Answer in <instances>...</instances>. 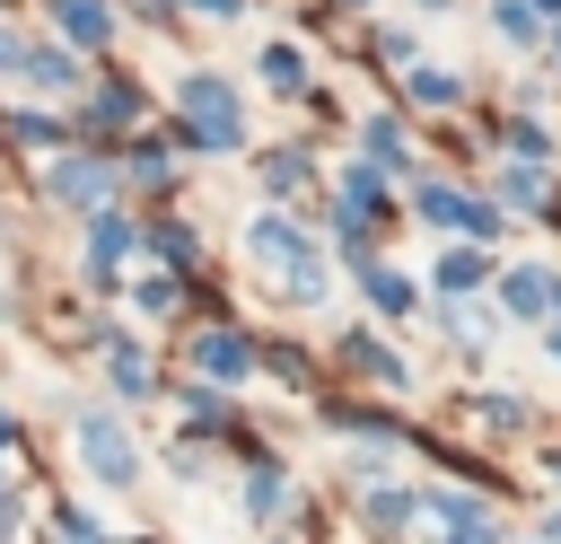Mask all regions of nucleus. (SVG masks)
Here are the masks:
<instances>
[{"label":"nucleus","mask_w":561,"mask_h":544,"mask_svg":"<svg viewBox=\"0 0 561 544\" xmlns=\"http://www.w3.org/2000/svg\"><path fill=\"white\" fill-rule=\"evenodd\" d=\"M184 140L193 149H237L245 140V114H237V88L228 79H184Z\"/></svg>","instance_id":"obj_2"},{"label":"nucleus","mask_w":561,"mask_h":544,"mask_svg":"<svg viewBox=\"0 0 561 544\" xmlns=\"http://www.w3.org/2000/svg\"><path fill=\"white\" fill-rule=\"evenodd\" d=\"M245 246H254V263H272V272H280V290H289V298H324V263H316V246H307V228H298V219H272V211H263Z\"/></svg>","instance_id":"obj_1"},{"label":"nucleus","mask_w":561,"mask_h":544,"mask_svg":"<svg viewBox=\"0 0 561 544\" xmlns=\"http://www.w3.org/2000/svg\"><path fill=\"white\" fill-rule=\"evenodd\" d=\"M438 290H447V298H473V290H482V254H473V246H456V254L438 263Z\"/></svg>","instance_id":"obj_17"},{"label":"nucleus","mask_w":561,"mask_h":544,"mask_svg":"<svg viewBox=\"0 0 561 544\" xmlns=\"http://www.w3.org/2000/svg\"><path fill=\"white\" fill-rule=\"evenodd\" d=\"M543 544H561V518H543Z\"/></svg>","instance_id":"obj_34"},{"label":"nucleus","mask_w":561,"mask_h":544,"mask_svg":"<svg viewBox=\"0 0 561 544\" xmlns=\"http://www.w3.org/2000/svg\"><path fill=\"white\" fill-rule=\"evenodd\" d=\"M263 184H272V193H307V184H316V158H307V149H272V158H263Z\"/></svg>","instance_id":"obj_13"},{"label":"nucleus","mask_w":561,"mask_h":544,"mask_svg":"<svg viewBox=\"0 0 561 544\" xmlns=\"http://www.w3.org/2000/svg\"><path fill=\"white\" fill-rule=\"evenodd\" d=\"M193 9H202V18H245L254 0H193Z\"/></svg>","instance_id":"obj_31"},{"label":"nucleus","mask_w":561,"mask_h":544,"mask_svg":"<svg viewBox=\"0 0 561 544\" xmlns=\"http://www.w3.org/2000/svg\"><path fill=\"white\" fill-rule=\"evenodd\" d=\"M79 456H88L105 483H131V474H140V447H131V439H123V421H105V412H88V421H79Z\"/></svg>","instance_id":"obj_4"},{"label":"nucleus","mask_w":561,"mask_h":544,"mask_svg":"<svg viewBox=\"0 0 561 544\" xmlns=\"http://www.w3.org/2000/svg\"><path fill=\"white\" fill-rule=\"evenodd\" d=\"M482 421H500V430H526V404H517V395H491V404H482Z\"/></svg>","instance_id":"obj_27"},{"label":"nucleus","mask_w":561,"mask_h":544,"mask_svg":"<svg viewBox=\"0 0 561 544\" xmlns=\"http://www.w3.org/2000/svg\"><path fill=\"white\" fill-rule=\"evenodd\" d=\"M0 447H18V421H9V412H0Z\"/></svg>","instance_id":"obj_33"},{"label":"nucleus","mask_w":561,"mask_h":544,"mask_svg":"<svg viewBox=\"0 0 561 544\" xmlns=\"http://www.w3.org/2000/svg\"><path fill=\"white\" fill-rule=\"evenodd\" d=\"M552 61H561V35H552Z\"/></svg>","instance_id":"obj_35"},{"label":"nucleus","mask_w":561,"mask_h":544,"mask_svg":"<svg viewBox=\"0 0 561 544\" xmlns=\"http://www.w3.org/2000/svg\"><path fill=\"white\" fill-rule=\"evenodd\" d=\"M263 369H272V377H289V386H307V360H298L289 342H272V351H263Z\"/></svg>","instance_id":"obj_25"},{"label":"nucleus","mask_w":561,"mask_h":544,"mask_svg":"<svg viewBox=\"0 0 561 544\" xmlns=\"http://www.w3.org/2000/svg\"><path fill=\"white\" fill-rule=\"evenodd\" d=\"M18 509H26V500H18V483H9V474H0V535H9V526H18Z\"/></svg>","instance_id":"obj_30"},{"label":"nucleus","mask_w":561,"mask_h":544,"mask_svg":"<svg viewBox=\"0 0 561 544\" xmlns=\"http://www.w3.org/2000/svg\"><path fill=\"white\" fill-rule=\"evenodd\" d=\"M491 18H500V35H517V44H526L543 9H535V0H491Z\"/></svg>","instance_id":"obj_20"},{"label":"nucleus","mask_w":561,"mask_h":544,"mask_svg":"<svg viewBox=\"0 0 561 544\" xmlns=\"http://www.w3.org/2000/svg\"><path fill=\"white\" fill-rule=\"evenodd\" d=\"M53 202L105 219V211H114V158H61V167H53Z\"/></svg>","instance_id":"obj_3"},{"label":"nucleus","mask_w":561,"mask_h":544,"mask_svg":"<svg viewBox=\"0 0 561 544\" xmlns=\"http://www.w3.org/2000/svg\"><path fill=\"white\" fill-rule=\"evenodd\" d=\"M421 509L447 526V544H500V526H491V509H482L473 491H430Z\"/></svg>","instance_id":"obj_5"},{"label":"nucleus","mask_w":561,"mask_h":544,"mask_svg":"<svg viewBox=\"0 0 561 544\" xmlns=\"http://www.w3.org/2000/svg\"><path fill=\"white\" fill-rule=\"evenodd\" d=\"M114 386H123V395H149V386H158V377H149V360H131V351H123V342H114Z\"/></svg>","instance_id":"obj_22"},{"label":"nucleus","mask_w":561,"mask_h":544,"mask_svg":"<svg viewBox=\"0 0 561 544\" xmlns=\"http://www.w3.org/2000/svg\"><path fill=\"white\" fill-rule=\"evenodd\" d=\"M543 351H552V360H561V316H552V325H543Z\"/></svg>","instance_id":"obj_32"},{"label":"nucleus","mask_w":561,"mask_h":544,"mask_svg":"<svg viewBox=\"0 0 561 544\" xmlns=\"http://www.w3.org/2000/svg\"><path fill=\"white\" fill-rule=\"evenodd\" d=\"M368 518H377V526H403V518H412V500H403L394 483H377V491H368Z\"/></svg>","instance_id":"obj_23"},{"label":"nucleus","mask_w":561,"mask_h":544,"mask_svg":"<svg viewBox=\"0 0 561 544\" xmlns=\"http://www.w3.org/2000/svg\"><path fill=\"white\" fill-rule=\"evenodd\" d=\"M333 351H342V369H359V377H377V386H403V360H394L377 333H342Z\"/></svg>","instance_id":"obj_9"},{"label":"nucleus","mask_w":561,"mask_h":544,"mask_svg":"<svg viewBox=\"0 0 561 544\" xmlns=\"http://www.w3.org/2000/svg\"><path fill=\"white\" fill-rule=\"evenodd\" d=\"M263 88H272V97H298V88H307V61H298L289 44H263Z\"/></svg>","instance_id":"obj_15"},{"label":"nucleus","mask_w":561,"mask_h":544,"mask_svg":"<svg viewBox=\"0 0 561 544\" xmlns=\"http://www.w3.org/2000/svg\"><path fill=\"white\" fill-rule=\"evenodd\" d=\"M508 307H517V316H561V281L535 272V263H517V272H508Z\"/></svg>","instance_id":"obj_10"},{"label":"nucleus","mask_w":561,"mask_h":544,"mask_svg":"<svg viewBox=\"0 0 561 544\" xmlns=\"http://www.w3.org/2000/svg\"><path fill=\"white\" fill-rule=\"evenodd\" d=\"M53 18H61V35H70V44H105V35H114L105 0H53Z\"/></svg>","instance_id":"obj_11"},{"label":"nucleus","mask_w":561,"mask_h":544,"mask_svg":"<svg viewBox=\"0 0 561 544\" xmlns=\"http://www.w3.org/2000/svg\"><path fill=\"white\" fill-rule=\"evenodd\" d=\"M508 149H517V158H552V140H543L535 123H517V132H508Z\"/></svg>","instance_id":"obj_28"},{"label":"nucleus","mask_w":561,"mask_h":544,"mask_svg":"<svg viewBox=\"0 0 561 544\" xmlns=\"http://www.w3.org/2000/svg\"><path fill=\"white\" fill-rule=\"evenodd\" d=\"M377 219H386V184H377V167H351V175H342V228L368 237Z\"/></svg>","instance_id":"obj_7"},{"label":"nucleus","mask_w":561,"mask_h":544,"mask_svg":"<svg viewBox=\"0 0 561 544\" xmlns=\"http://www.w3.org/2000/svg\"><path fill=\"white\" fill-rule=\"evenodd\" d=\"M140 307H149V316H167V307H175V281H167V272H149V281H140Z\"/></svg>","instance_id":"obj_26"},{"label":"nucleus","mask_w":561,"mask_h":544,"mask_svg":"<svg viewBox=\"0 0 561 544\" xmlns=\"http://www.w3.org/2000/svg\"><path fill=\"white\" fill-rule=\"evenodd\" d=\"M140 228H131V211H105V219H88V272L105 281L114 263H123V246H131Z\"/></svg>","instance_id":"obj_8"},{"label":"nucleus","mask_w":561,"mask_h":544,"mask_svg":"<svg viewBox=\"0 0 561 544\" xmlns=\"http://www.w3.org/2000/svg\"><path fill=\"white\" fill-rule=\"evenodd\" d=\"M193 369H202V377H245V369H254V342H245L237 325H210V333H193Z\"/></svg>","instance_id":"obj_6"},{"label":"nucleus","mask_w":561,"mask_h":544,"mask_svg":"<svg viewBox=\"0 0 561 544\" xmlns=\"http://www.w3.org/2000/svg\"><path fill=\"white\" fill-rule=\"evenodd\" d=\"M403 88H412V97H421V105H456V97H465V88H456V79H447V70H412V79H403Z\"/></svg>","instance_id":"obj_19"},{"label":"nucleus","mask_w":561,"mask_h":544,"mask_svg":"<svg viewBox=\"0 0 561 544\" xmlns=\"http://www.w3.org/2000/svg\"><path fill=\"white\" fill-rule=\"evenodd\" d=\"M342 9H359V0H342Z\"/></svg>","instance_id":"obj_36"},{"label":"nucleus","mask_w":561,"mask_h":544,"mask_svg":"<svg viewBox=\"0 0 561 544\" xmlns=\"http://www.w3.org/2000/svg\"><path fill=\"white\" fill-rule=\"evenodd\" d=\"M535 544H543V535H535Z\"/></svg>","instance_id":"obj_37"},{"label":"nucleus","mask_w":561,"mask_h":544,"mask_svg":"<svg viewBox=\"0 0 561 544\" xmlns=\"http://www.w3.org/2000/svg\"><path fill=\"white\" fill-rule=\"evenodd\" d=\"M245 509H254V518H280V509H289V483H280L272 465H254V483H245Z\"/></svg>","instance_id":"obj_18"},{"label":"nucleus","mask_w":561,"mask_h":544,"mask_svg":"<svg viewBox=\"0 0 561 544\" xmlns=\"http://www.w3.org/2000/svg\"><path fill=\"white\" fill-rule=\"evenodd\" d=\"M359 140H368V167H403V123H394V114L359 123Z\"/></svg>","instance_id":"obj_16"},{"label":"nucleus","mask_w":561,"mask_h":544,"mask_svg":"<svg viewBox=\"0 0 561 544\" xmlns=\"http://www.w3.org/2000/svg\"><path fill=\"white\" fill-rule=\"evenodd\" d=\"M9 132H18L26 149H53V140H61V123H53V114H9Z\"/></svg>","instance_id":"obj_21"},{"label":"nucleus","mask_w":561,"mask_h":544,"mask_svg":"<svg viewBox=\"0 0 561 544\" xmlns=\"http://www.w3.org/2000/svg\"><path fill=\"white\" fill-rule=\"evenodd\" d=\"M26 79H35L44 97H61V88H79V61H70L61 44H35V53H26Z\"/></svg>","instance_id":"obj_12"},{"label":"nucleus","mask_w":561,"mask_h":544,"mask_svg":"<svg viewBox=\"0 0 561 544\" xmlns=\"http://www.w3.org/2000/svg\"><path fill=\"white\" fill-rule=\"evenodd\" d=\"M359 290H368L386 316H412V307H421V298H412V281H403V272H386V263H368V272H359Z\"/></svg>","instance_id":"obj_14"},{"label":"nucleus","mask_w":561,"mask_h":544,"mask_svg":"<svg viewBox=\"0 0 561 544\" xmlns=\"http://www.w3.org/2000/svg\"><path fill=\"white\" fill-rule=\"evenodd\" d=\"M0 79H26V44H18L9 26H0Z\"/></svg>","instance_id":"obj_29"},{"label":"nucleus","mask_w":561,"mask_h":544,"mask_svg":"<svg viewBox=\"0 0 561 544\" xmlns=\"http://www.w3.org/2000/svg\"><path fill=\"white\" fill-rule=\"evenodd\" d=\"M500 193H508V202H543V167H508Z\"/></svg>","instance_id":"obj_24"}]
</instances>
